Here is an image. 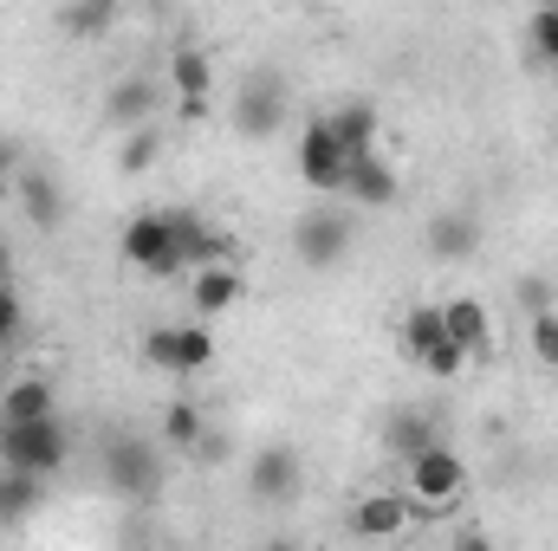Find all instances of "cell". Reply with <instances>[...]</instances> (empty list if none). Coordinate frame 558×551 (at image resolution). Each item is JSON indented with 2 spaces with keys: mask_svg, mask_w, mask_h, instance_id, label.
Returning a JSON list of instances; mask_svg holds the SVG:
<instances>
[{
  "mask_svg": "<svg viewBox=\"0 0 558 551\" xmlns=\"http://www.w3.org/2000/svg\"><path fill=\"white\" fill-rule=\"evenodd\" d=\"M39 487H46V480H33V474H7V467H0V526H20V519L39 506Z\"/></svg>",
  "mask_w": 558,
  "mask_h": 551,
  "instance_id": "cb8c5ba5",
  "label": "cell"
},
{
  "mask_svg": "<svg viewBox=\"0 0 558 551\" xmlns=\"http://www.w3.org/2000/svg\"><path fill=\"white\" fill-rule=\"evenodd\" d=\"M241 267H208V273H189V305L202 311V318H221V311H234L241 305Z\"/></svg>",
  "mask_w": 558,
  "mask_h": 551,
  "instance_id": "e0dca14e",
  "label": "cell"
},
{
  "mask_svg": "<svg viewBox=\"0 0 558 551\" xmlns=\"http://www.w3.org/2000/svg\"><path fill=\"white\" fill-rule=\"evenodd\" d=\"M454 551H494V539H487L481 526H468V532H461V546H454Z\"/></svg>",
  "mask_w": 558,
  "mask_h": 551,
  "instance_id": "4dcf8cb0",
  "label": "cell"
},
{
  "mask_svg": "<svg viewBox=\"0 0 558 551\" xmlns=\"http://www.w3.org/2000/svg\"><path fill=\"white\" fill-rule=\"evenodd\" d=\"M331 137L344 143L351 162H357V156H377V149H384V118H377V105H364V98L331 105Z\"/></svg>",
  "mask_w": 558,
  "mask_h": 551,
  "instance_id": "8fae6325",
  "label": "cell"
},
{
  "mask_svg": "<svg viewBox=\"0 0 558 551\" xmlns=\"http://www.w3.org/2000/svg\"><path fill=\"white\" fill-rule=\"evenodd\" d=\"M267 551H299V546H286V539H274V546H267Z\"/></svg>",
  "mask_w": 558,
  "mask_h": 551,
  "instance_id": "1f68e13d",
  "label": "cell"
},
{
  "mask_svg": "<svg viewBox=\"0 0 558 551\" xmlns=\"http://www.w3.org/2000/svg\"><path fill=\"white\" fill-rule=\"evenodd\" d=\"M526 344H533V357H539L546 370H558V311H553V305L526 318Z\"/></svg>",
  "mask_w": 558,
  "mask_h": 551,
  "instance_id": "484cf974",
  "label": "cell"
},
{
  "mask_svg": "<svg viewBox=\"0 0 558 551\" xmlns=\"http://www.w3.org/2000/svg\"><path fill=\"white\" fill-rule=\"evenodd\" d=\"M351 234H357V228H351L344 208H305V215L292 221V254H299L305 273H331V267H344Z\"/></svg>",
  "mask_w": 558,
  "mask_h": 551,
  "instance_id": "3957f363",
  "label": "cell"
},
{
  "mask_svg": "<svg viewBox=\"0 0 558 551\" xmlns=\"http://www.w3.org/2000/svg\"><path fill=\"white\" fill-rule=\"evenodd\" d=\"M526 39H533V52H539L546 65H558V7H539V13H533Z\"/></svg>",
  "mask_w": 558,
  "mask_h": 551,
  "instance_id": "83f0119b",
  "label": "cell"
},
{
  "mask_svg": "<svg viewBox=\"0 0 558 551\" xmlns=\"http://www.w3.org/2000/svg\"><path fill=\"white\" fill-rule=\"evenodd\" d=\"M111 26H118V7H111V0L59 7V33H72V39H98V33H111Z\"/></svg>",
  "mask_w": 558,
  "mask_h": 551,
  "instance_id": "603a6c76",
  "label": "cell"
},
{
  "mask_svg": "<svg viewBox=\"0 0 558 551\" xmlns=\"http://www.w3.org/2000/svg\"><path fill=\"white\" fill-rule=\"evenodd\" d=\"M435 441H441V434H435V415H422V409H397L384 421V448H390L403 467H410L416 454H428Z\"/></svg>",
  "mask_w": 558,
  "mask_h": 551,
  "instance_id": "ffe728a7",
  "label": "cell"
},
{
  "mask_svg": "<svg viewBox=\"0 0 558 551\" xmlns=\"http://www.w3.org/2000/svg\"><path fill=\"white\" fill-rule=\"evenodd\" d=\"M118 254L137 267L143 279H175L182 273V247H175V215L169 208H149L137 215L131 228H124V241H118Z\"/></svg>",
  "mask_w": 558,
  "mask_h": 551,
  "instance_id": "5b68a950",
  "label": "cell"
},
{
  "mask_svg": "<svg viewBox=\"0 0 558 551\" xmlns=\"http://www.w3.org/2000/svg\"><path fill=\"white\" fill-rule=\"evenodd\" d=\"M59 415V396L46 377H13L7 396H0V421H52Z\"/></svg>",
  "mask_w": 558,
  "mask_h": 551,
  "instance_id": "d6986e66",
  "label": "cell"
},
{
  "mask_svg": "<svg viewBox=\"0 0 558 551\" xmlns=\"http://www.w3.org/2000/svg\"><path fill=\"white\" fill-rule=\"evenodd\" d=\"M20 169H26V162H20V143L0 137V195H13V188H20Z\"/></svg>",
  "mask_w": 558,
  "mask_h": 551,
  "instance_id": "f546056e",
  "label": "cell"
},
{
  "mask_svg": "<svg viewBox=\"0 0 558 551\" xmlns=\"http://www.w3.org/2000/svg\"><path fill=\"white\" fill-rule=\"evenodd\" d=\"M20 318H26V311H20V292L0 279V344H13V338H20Z\"/></svg>",
  "mask_w": 558,
  "mask_h": 551,
  "instance_id": "f1b7e54d",
  "label": "cell"
},
{
  "mask_svg": "<svg viewBox=\"0 0 558 551\" xmlns=\"http://www.w3.org/2000/svg\"><path fill=\"white\" fill-rule=\"evenodd\" d=\"M143 364L169 370V377H202L215 364V331L202 318L195 325H156V331H143Z\"/></svg>",
  "mask_w": 558,
  "mask_h": 551,
  "instance_id": "277c9868",
  "label": "cell"
},
{
  "mask_svg": "<svg viewBox=\"0 0 558 551\" xmlns=\"http://www.w3.org/2000/svg\"><path fill=\"white\" fill-rule=\"evenodd\" d=\"M156 105H162V91H156V78H118L111 91H105V124H118L124 137L131 131H149L156 124Z\"/></svg>",
  "mask_w": 558,
  "mask_h": 551,
  "instance_id": "30bf717a",
  "label": "cell"
},
{
  "mask_svg": "<svg viewBox=\"0 0 558 551\" xmlns=\"http://www.w3.org/2000/svg\"><path fill=\"white\" fill-rule=\"evenodd\" d=\"M422 241H428L435 260H474L481 254V221L468 208H435V221H428Z\"/></svg>",
  "mask_w": 558,
  "mask_h": 551,
  "instance_id": "4fadbf2b",
  "label": "cell"
},
{
  "mask_svg": "<svg viewBox=\"0 0 558 551\" xmlns=\"http://www.w3.org/2000/svg\"><path fill=\"white\" fill-rule=\"evenodd\" d=\"M416 364H422V370H428V377H435V383H454V377L468 370V351H461L454 338H441V344H435L428 357H416Z\"/></svg>",
  "mask_w": 558,
  "mask_h": 551,
  "instance_id": "4316f807",
  "label": "cell"
},
{
  "mask_svg": "<svg viewBox=\"0 0 558 551\" xmlns=\"http://www.w3.org/2000/svg\"><path fill=\"white\" fill-rule=\"evenodd\" d=\"M286 85H279L274 72H254L247 85H241V98L228 105V118H234V131L247 143H267V137H279V124H286Z\"/></svg>",
  "mask_w": 558,
  "mask_h": 551,
  "instance_id": "ba28073f",
  "label": "cell"
},
{
  "mask_svg": "<svg viewBox=\"0 0 558 551\" xmlns=\"http://www.w3.org/2000/svg\"><path fill=\"white\" fill-rule=\"evenodd\" d=\"M156 156H162V131H156V124H149V131H131V137L118 143V175L156 169Z\"/></svg>",
  "mask_w": 558,
  "mask_h": 551,
  "instance_id": "d4e9b609",
  "label": "cell"
},
{
  "mask_svg": "<svg viewBox=\"0 0 558 551\" xmlns=\"http://www.w3.org/2000/svg\"><path fill=\"white\" fill-rule=\"evenodd\" d=\"M441 338H448L441 305H410V311H403V351H410V357H428Z\"/></svg>",
  "mask_w": 558,
  "mask_h": 551,
  "instance_id": "7402d4cb",
  "label": "cell"
},
{
  "mask_svg": "<svg viewBox=\"0 0 558 551\" xmlns=\"http://www.w3.org/2000/svg\"><path fill=\"white\" fill-rule=\"evenodd\" d=\"M410 519H416V506H410L403 493H364V500L351 506V532H357L364 546L403 539V532H410Z\"/></svg>",
  "mask_w": 558,
  "mask_h": 551,
  "instance_id": "9c48e42d",
  "label": "cell"
},
{
  "mask_svg": "<svg viewBox=\"0 0 558 551\" xmlns=\"http://www.w3.org/2000/svg\"><path fill=\"white\" fill-rule=\"evenodd\" d=\"M344 169H351V156H344V143L331 137V118H312L299 131V182L312 195H344Z\"/></svg>",
  "mask_w": 558,
  "mask_h": 551,
  "instance_id": "8992f818",
  "label": "cell"
},
{
  "mask_svg": "<svg viewBox=\"0 0 558 551\" xmlns=\"http://www.w3.org/2000/svg\"><path fill=\"white\" fill-rule=\"evenodd\" d=\"M247 493L267 500V506L292 500V493H299V454H292V448H260L254 467H247Z\"/></svg>",
  "mask_w": 558,
  "mask_h": 551,
  "instance_id": "5bb4252c",
  "label": "cell"
},
{
  "mask_svg": "<svg viewBox=\"0 0 558 551\" xmlns=\"http://www.w3.org/2000/svg\"><path fill=\"white\" fill-rule=\"evenodd\" d=\"M72 441H65V421H0V467L7 474H33V480H52L65 467Z\"/></svg>",
  "mask_w": 558,
  "mask_h": 551,
  "instance_id": "6da1fadb",
  "label": "cell"
},
{
  "mask_svg": "<svg viewBox=\"0 0 558 551\" xmlns=\"http://www.w3.org/2000/svg\"><path fill=\"white\" fill-rule=\"evenodd\" d=\"M169 85H175V105H215L208 85H215V65L202 46H175L169 52Z\"/></svg>",
  "mask_w": 558,
  "mask_h": 551,
  "instance_id": "ac0fdd59",
  "label": "cell"
},
{
  "mask_svg": "<svg viewBox=\"0 0 558 551\" xmlns=\"http://www.w3.org/2000/svg\"><path fill=\"white\" fill-rule=\"evenodd\" d=\"M344 195L351 201H364V208H390L397 195H403V175L390 169V156L377 149V156H357L351 169H344Z\"/></svg>",
  "mask_w": 558,
  "mask_h": 551,
  "instance_id": "7c38bea8",
  "label": "cell"
},
{
  "mask_svg": "<svg viewBox=\"0 0 558 551\" xmlns=\"http://www.w3.org/2000/svg\"><path fill=\"white\" fill-rule=\"evenodd\" d=\"M461 493H468V461H461L448 441H435L428 454H416V461H410V506H416V519H428V513H448Z\"/></svg>",
  "mask_w": 558,
  "mask_h": 551,
  "instance_id": "7a4b0ae2",
  "label": "cell"
},
{
  "mask_svg": "<svg viewBox=\"0 0 558 551\" xmlns=\"http://www.w3.org/2000/svg\"><path fill=\"white\" fill-rule=\"evenodd\" d=\"M202 434H208V415L195 409L189 396H175V403L162 409V441H169L175 454H195V448H202Z\"/></svg>",
  "mask_w": 558,
  "mask_h": 551,
  "instance_id": "44dd1931",
  "label": "cell"
},
{
  "mask_svg": "<svg viewBox=\"0 0 558 551\" xmlns=\"http://www.w3.org/2000/svg\"><path fill=\"white\" fill-rule=\"evenodd\" d=\"M105 487L118 493V500H149L156 487H162V454L137 441V434H124V441H111L105 448Z\"/></svg>",
  "mask_w": 558,
  "mask_h": 551,
  "instance_id": "52a82bcc",
  "label": "cell"
},
{
  "mask_svg": "<svg viewBox=\"0 0 558 551\" xmlns=\"http://www.w3.org/2000/svg\"><path fill=\"white\" fill-rule=\"evenodd\" d=\"M441 325H448V338L468 351V364H474V357H494V325H487V305H481V298H468V292L448 298V305H441Z\"/></svg>",
  "mask_w": 558,
  "mask_h": 551,
  "instance_id": "2e32d148",
  "label": "cell"
},
{
  "mask_svg": "<svg viewBox=\"0 0 558 551\" xmlns=\"http://www.w3.org/2000/svg\"><path fill=\"white\" fill-rule=\"evenodd\" d=\"M13 201H20V215L39 228V234H52L59 221H65V195H59V182L46 175V169H20V188H13Z\"/></svg>",
  "mask_w": 558,
  "mask_h": 551,
  "instance_id": "9a60e30c",
  "label": "cell"
}]
</instances>
